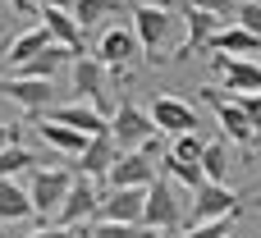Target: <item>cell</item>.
<instances>
[{
  "label": "cell",
  "mask_w": 261,
  "mask_h": 238,
  "mask_svg": "<svg viewBox=\"0 0 261 238\" xmlns=\"http://www.w3.org/2000/svg\"><path fill=\"white\" fill-rule=\"evenodd\" d=\"M234 220H239V216L206 220V225H188V234H184V238H234Z\"/></svg>",
  "instance_id": "cell-29"
},
{
  "label": "cell",
  "mask_w": 261,
  "mask_h": 238,
  "mask_svg": "<svg viewBox=\"0 0 261 238\" xmlns=\"http://www.w3.org/2000/svg\"><path fill=\"white\" fill-rule=\"evenodd\" d=\"M161 170H165V179H174L179 188H188V193H197L202 183H206V174H202V165H188V161H174L170 151H165V161H161Z\"/></svg>",
  "instance_id": "cell-24"
},
{
  "label": "cell",
  "mask_w": 261,
  "mask_h": 238,
  "mask_svg": "<svg viewBox=\"0 0 261 238\" xmlns=\"http://www.w3.org/2000/svg\"><path fill=\"white\" fill-rule=\"evenodd\" d=\"M9 142H18V124H0V147H9Z\"/></svg>",
  "instance_id": "cell-35"
},
{
  "label": "cell",
  "mask_w": 261,
  "mask_h": 238,
  "mask_svg": "<svg viewBox=\"0 0 261 238\" xmlns=\"http://www.w3.org/2000/svg\"><path fill=\"white\" fill-rule=\"evenodd\" d=\"M179 14L165 5V0H133V32H138V41H142V50L151 55V64H165L170 55H165V46H170V37L179 32Z\"/></svg>",
  "instance_id": "cell-1"
},
{
  "label": "cell",
  "mask_w": 261,
  "mask_h": 238,
  "mask_svg": "<svg viewBox=\"0 0 261 238\" xmlns=\"http://www.w3.org/2000/svg\"><path fill=\"white\" fill-rule=\"evenodd\" d=\"M0 92H5L14 105H23L32 119L55 105V78H18V73H5V78H0Z\"/></svg>",
  "instance_id": "cell-9"
},
{
  "label": "cell",
  "mask_w": 261,
  "mask_h": 238,
  "mask_svg": "<svg viewBox=\"0 0 261 238\" xmlns=\"http://www.w3.org/2000/svg\"><path fill=\"white\" fill-rule=\"evenodd\" d=\"M151 124H156V133H170V138H179V133H197V110L184 101V96H174V92H161V96H151Z\"/></svg>",
  "instance_id": "cell-10"
},
{
  "label": "cell",
  "mask_w": 261,
  "mask_h": 238,
  "mask_svg": "<svg viewBox=\"0 0 261 238\" xmlns=\"http://www.w3.org/2000/svg\"><path fill=\"white\" fill-rule=\"evenodd\" d=\"M184 216H188V202H184L179 183H174V179H165V174H156V179H151V188H147L142 229H156V234H174V229L184 225Z\"/></svg>",
  "instance_id": "cell-2"
},
{
  "label": "cell",
  "mask_w": 261,
  "mask_h": 238,
  "mask_svg": "<svg viewBox=\"0 0 261 238\" xmlns=\"http://www.w3.org/2000/svg\"><path fill=\"white\" fill-rule=\"evenodd\" d=\"M211 50L234 55V60H257V64H261V41L248 32V28H239V23H225V28L211 37Z\"/></svg>",
  "instance_id": "cell-17"
},
{
  "label": "cell",
  "mask_w": 261,
  "mask_h": 238,
  "mask_svg": "<svg viewBox=\"0 0 261 238\" xmlns=\"http://www.w3.org/2000/svg\"><path fill=\"white\" fill-rule=\"evenodd\" d=\"M5 5H9V9H14V14H28V9H32V5H28V0H5Z\"/></svg>",
  "instance_id": "cell-36"
},
{
  "label": "cell",
  "mask_w": 261,
  "mask_h": 238,
  "mask_svg": "<svg viewBox=\"0 0 261 238\" xmlns=\"http://www.w3.org/2000/svg\"><path fill=\"white\" fill-rule=\"evenodd\" d=\"M234 23H239V28H248V32L261 41V0H239V9H234Z\"/></svg>",
  "instance_id": "cell-30"
},
{
  "label": "cell",
  "mask_w": 261,
  "mask_h": 238,
  "mask_svg": "<svg viewBox=\"0 0 261 238\" xmlns=\"http://www.w3.org/2000/svg\"><path fill=\"white\" fill-rule=\"evenodd\" d=\"M37 18H41V28L50 32L55 46H69L73 55H83V28H78V18L69 9H41Z\"/></svg>",
  "instance_id": "cell-18"
},
{
  "label": "cell",
  "mask_w": 261,
  "mask_h": 238,
  "mask_svg": "<svg viewBox=\"0 0 261 238\" xmlns=\"http://www.w3.org/2000/svg\"><path fill=\"white\" fill-rule=\"evenodd\" d=\"M229 170H234L229 142H225V138H211L206 151H202V174H206V183H229Z\"/></svg>",
  "instance_id": "cell-23"
},
{
  "label": "cell",
  "mask_w": 261,
  "mask_h": 238,
  "mask_svg": "<svg viewBox=\"0 0 261 238\" xmlns=\"http://www.w3.org/2000/svg\"><path fill=\"white\" fill-rule=\"evenodd\" d=\"M28 216H37L28 188H23L18 179H0V225H18V220H28Z\"/></svg>",
  "instance_id": "cell-19"
},
{
  "label": "cell",
  "mask_w": 261,
  "mask_h": 238,
  "mask_svg": "<svg viewBox=\"0 0 261 238\" xmlns=\"http://www.w3.org/2000/svg\"><path fill=\"white\" fill-rule=\"evenodd\" d=\"M28 165H32V151H28L23 142H9V147H0V179H18Z\"/></svg>",
  "instance_id": "cell-26"
},
{
  "label": "cell",
  "mask_w": 261,
  "mask_h": 238,
  "mask_svg": "<svg viewBox=\"0 0 261 238\" xmlns=\"http://www.w3.org/2000/svg\"><path fill=\"white\" fill-rule=\"evenodd\" d=\"M142 206H147V188H106L96 220H119V225H142Z\"/></svg>",
  "instance_id": "cell-13"
},
{
  "label": "cell",
  "mask_w": 261,
  "mask_h": 238,
  "mask_svg": "<svg viewBox=\"0 0 261 238\" xmlns=\"http://www.w3.org/2000/svg\"><path fill=\"white\" fill-rule=\"evenodd\" d=\"M32 5V14H41V9H73V0H28Z\"/></svg>",
  "instance_id": "cell-34"
},
{
  "label": "cell",
  "mask_w": 261,
  "mask_h": 238,
  "mask_svg": "<svg viewBox=\"0 0 261 238\" xmlns=\"http://www.w3.org/2000/svg\"><path fill=\"white\" fill-rule=\"evenodd\" d=\"M110 138H115V147H119V151H138L147 138H156V124H151V115H147L142 105L119 101V105H115V115H110Z\"/></svg>",
  "instance_id": "cell-7"
},
{
  "label": "cell",
  "mask_w": 261,
  "mask_h": 238,
  "mask_svg": "<svg viewBox=\"0 0 261 238\" xmlns=\"http://www.w3.org/2000/svg\"><path fill=\"white\" fill-rule=\"evenodd\" d=\"M87 238H147L142 225H119V220H92Z\"/></svg>",
  "instance_id": "cell-28"
},
{
  "label": "cell",
  "mask_w": 261,
  "mask_h": 238,
  "mask_svg": "<svg viewBox=\"0 0 261 238\" xmlns=\"http://www.w3.org/2000/svg\"><path fill=\"white\" fill-rule=\"evenodd\" d=\"M5 9H9V5H5V0H0V23H5Z\"/></svg>",
  "instance_id": "cell-39"
},
{
  "label": "cell",
  "mask_w": 261,
  "mask_h": 238,
  "mask_svg": "<svg viewBox=\"0 0 261 238\" xmlns=\"http://www.w3.org/2000/svg\"><path fill=\"white\" fill-rule=\"evenodd\" d=\"M184 5L206 9V14H216V18H234V9H239V0H184Z\"/></svg>",
  "instance_id": "cell-31"
},
{
  "label": "cell",
  "mask_w": 261,
  "mask_h": 238,
  "mask_svg": "<svg viewBox=\"0 0 261 238\" xmlns=\"http://www.w3.org/2000/svg\"><path fill=\"white\" fill-rule=\"evenodd\" d=\"M239 105H243V115L252 119V128L261 133V92H248V96H239Z\"/></svg>",
  "instance_id": "cell-32"
},
{
  "label": "cell",
  "mask_w": 261,
  "mask_h": 238,
  "mask_svg": "<svg viewBox=\"0 0 261 238\" xmlns=\"http://www.w3.org/2000/svg\"><path fill=\"white\" fill-rule=\"evenodd\" d=\"M69 14L78 18V28H96L101 18L119 14V0H73V9H69Z\"/></svg>",
  "instance_id": "cell-25"
},
{
  "label": "cell",
  "mask_w": 261,
  "mask_h": 238,
  "mask_svg": "<svg viewBox=\"0 0 261 238\" xmlns=\"http://www.w3.org/2000/svg\"><path fill=\"white\" fill-rule=\"evenodd\" d=\"M37 138H41L46 147L64 151V156H83V147L92 142L87 133H78V128H64V124H50V119H37Z\"/></svg>",
  "instance_id": "cell-21"
},
{
  "label": "cell",
  "mask_w": 261,
  "mask_h": 238,
  "mask_svg": "<svg viewBox=\"0 0 261 238\" xmlns=\"http://www.w3.org/2000/svg\"><path fill=\"white\" fill-rule=\"evenodd\" d=\"M101 193H106V188H101L96 179L73 174V188L64 193V202H60V211H55V225H64V229H83L87 220H96Z\"/></svg>",
  "instance_id": "cell-5"
},
{
  "label": "cell",
  "mask_w": 261,
  "mask_h": 238,
  "mask_svg": "<svg viewBox=\"0 0 261 238\" xmlns=\"http://www.w3.org/2000/svg\"><path fill=\"white\" fill-rule=\"evenodd\" d=\"M142 55V41L133 28H106L101 41H96V60L106 69H133V60Z\"/></svg>",
  "instance_id": "cell-12"
},
{
  "label": "cell",
  "mask_w": 261,
  "mask_h": 238,
  "mask_svg": "<svg viewBox=\"0 0 261 238\" xmlns=\"http://www.w3.org/2000/svg\"><path fill=\"white\" fill-rule=\"evenodd\" d=\"M28 238H87L83 229H64V225H41V229H32Z\"/></svg>",
  "instance_id": "cell-33"
},
{
  "label": "cell",
  "mask_w": 261,
  "mask_h": 238,
  "mask_svg": "<svg viewBox=\"0 0 261 238\" xmlns=\"http://www.w3.org/2000/svg\"><path fill=\"white\" fill-rule=\"evenodd\" d=\"M197 96H202V101L211 105V115L220 119V128H225V142H229V147H239L243 156H252V147H257L261 133L252 128V119L243 115L239 96H225V92H220V87H211V83H206V87H197Z\"/></svg>",
  "instance_id": "cell-3"
},
{
  "label": "cell",
  "mask_w": 261,
  "mask_h": 238,
  "mask_svg": "<svg viewBox=\"0 0 261 238\" xmlns=\"http://www.w3.org/2000/svg\"><path fill=\"white\" fill-rule=\"evenodd\" d=\"M243 211V193H234L229 183H202L188 202V225H206V220H225Z\"/></svg>",
  "instance_id": "cell-6"
},
{
  "label": "cell",
  "mask_w": 261,
  "mask_h": 238,
  "mask_svg": "<svg viewBox=\"0 0 261 238\" xmlns=\"http://www.w3.org/2000/svg\"><path fill=\"white\" fill-rule=\"evenodd\" d=\"M115 156H119L115 138H110V133H96V138L83 147V156H73V161H78V170H73V174H83V179H96V183H101V179L110 174Z\"/></svg>",
  "instance_id": "cell-16"
},
{
  "label": "cell",
  "mask_w": 261,
  "mask_h": 238,
  "mask_svg": "<svg viewBox=\"0 0 261 238\" xmlns=\"http://www.w3.org/2000/svg\"><path fill=\"white\" fill-rule=\"evenodd\" d=\"M46 46H50V32L37 23V28H28V32H18V37L9 41V55H5V64H9V69H18V64H28L32 55H41Z\"/></svg>",
  "instance_id": "cell-22"
},
{
  "label": "cell",
  "mask_w": 261,
  "mask_h": 238,
  "mask_svg": "<svg viewBox=\"0 0 261 238\" xmlns=\"http://www.w3.org/2000/svg\"><path fill=\"white\" fill-rule=\"evenodd\" d=\"M211 64H216V73L225 78V92H229V96H248V92H261V64H257V60L216 55Z\"/></svg>",
  "instance_id": "cell-15"
},
{
  "label": "cell",
  "mask_w": 261,
  "mask_h": 238,
  "mask_svg": "<svg viewBox=\"0 0 261 238\" xmlns=\"http://www.w3.org/2000/svg\"><path fill=\"white\" fill-rule=\"evenodd\" d=\"M5 55H9V41H0V64H5Z\"/></svg>",
  "instance_id": "cell-37"
},
{
  "label": "cell",
  "mask_w": 261,
  "mask_h": 238,
  "mask_svg": "<svg viewBox=\"0 0 261 238\" xmlns=\"http://www.w3.org/2000/svg\"><path fill=\"white\" fill-rule=\"evenodd\" d=\"M202 151H206V138H197V133H179L170 142V156L174 161H188V165H202Z\"/></svg>",
  "instance_id": "cell-27"
},
{
  "label": "cell",
  "mask_w": 261,
  "mask_h": 238,
  "mask_svg": "<svg viewBox=\"0 0 261 238\" xmlns=\"http://www.w3.org/2000/svg\"><path fill=\"white\" fill-rule=\"evenodd\" d=\"M106 92H110V69L96 55H73V101H83V105H92L110 119Z\"/></svg>",
  "instance_id": "cell-4"
},
{
  "label": "cell",
  "mask_w": 261,
  "mask_h": 238,
  "mask_svg": "<svg viewBox=\"0 0 261 238\" xmlns=\"http://www.w3.org/2000/svg\"><path fill=\"white\" fill-rule=\"evenodd\" d=\"M69 188H73V170H60V165H37V170H32V183H28V197H32L37 216H55Z\"/></svg>",
  "instance_id": "cell-8"
},
{
  "label": "cell",
  "mask_w": 261,
  "mask_h": 238,
  "mask_svg": "<svg viewBox=\"0 0 261 238\" xmlns=\"http://www.w3.org/2000/svg\"><path fill=\"white\" fill-rule=\"evenodd\" d=\"M37 119H50V124L78 128V133H87V138H96V133H110V119H106L101 110L83 105V101H55V105H50V110H41Z\"/></svg>",
  "instance_id": "cell-11"
},
{
  "label": "cell",
  "mask_w": 261,
  "mask_h": 238,
  "mask_svg": "<svg viewBox=\"0 0 261 238\" xmlns=\"http://www.w3.org/2000/svg\"><path fill=\"white\" fill-rule=\"evenodd\" d=\"M151 179H156L151 156H142V151H119L115 165H110V174H106V188H151Z\"/></svg>",
  "instance_id": "cell-14"
},
{
  "label": "cell",
  "mask_w": 261,
  "mask_h": 238,
  "mask_svg": "<svg viewBox=\"0 0 261 238\" xmlns=\"http://www.w3.org/2000/svg\"><path fill=\"white\" fill-rule=\"evenodd\" d=\"M69 60H73V50H69V46H55V41H50L41 55H32L28 64H18V69H9V73H18V78H55V73H60Z\"/></svg>",
  "instance_id": "cell-20"
},
{
  "label": "cell",
  "mask_w": 261,
  "mask_h": 238,
  "mask_svg": "<svg viewBox=\"0 0 261 238\" xmlns=\"http://www.w3.org/2000/svg\"><path fill=\"white\" fill-rule=\"evenodd\" d=\"M147 238H170V234H156V229H147Z\"/></svg>",
  "instance_id": "cell-38"
}]
</instances>
